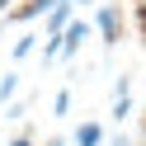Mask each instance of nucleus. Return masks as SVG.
Masks as SVG:
<instances>
[{
  "mask_svg": "<svg viewBox=\"0 0 146 146\" xmlns=\"http://www.w3.org/2000/svg\"><path fill=\"white\" fill-rule=\"evenodd\" d=\"M90 33H94V29H90L85 19H66V29L57 33V47H61L57 57H76V52L85 47V38H90Z\"/></svg>",
  "mask_w": 146,
  "mask_h": 146,
  "instance_id": "1",
  "label": "nucleus"
},
{
  "mask_svg": "<svg viewBox=\"0 0 146 146\" xmlns=\"http://www.w3.org/2000/svg\"><path fill=\"white\" fill-rule=\"evenodd\" d=\"M94 29H99V38H104L108 47H118V42H123V10H118V5H104L99 19H94Z\"/></svg>",
  "mask_w": 146,
  "mask_h": 146,
  "instance_id": "2",
  "label": "nucleus"
},
{
  "mask_svg": "<svg viewBox=\"0 0 146 146\" xmlns=\"http://www.w3.org/2000/svg\"><path fill=\"white\" fill-rule=\"evenodd\" d=\"M71 10H76L71 0H57V5H52V10L42 14V19H47V24H42V38H57V33L66 29V19H71Z\"/></svg>",
  "mask_w": 146,
  "mask_h": 146,
  "instance_id": "3",
  "label": "nucleus"
},
{
  "mask_svg": "<svg viewBox=\"0 0 146 146\" xmlns=\"http://www.w3.org/2000/svg\"><path fill=\"white\" fill-rule=\"evenodd\" d=\"M99 141H104V127L99 123H80L76 127V146H99Z\"/></svg>",
  "mask_w": 146,
  "mask_h": 146,
  "instance_id": "4",
  "label": "nucleus"
},
{
  "mask_svg": "<svg viewBox=\"0 0 146 146\" xmlns=\"http://www.w3.org/2000/svg\"><path fill=\"white\" fill-rule=\"evenodd\" d=\"M33 47H38V33H24V38L14 42V52H10V57H14V61H24V57H29Z\"/></svg>",
  "mask_w": 146,
  "mask_h": 146,
  "instance_id": "5",
  "label": "nucleus"
},
{
  "mask_svg": "<svg viewBox=\"0 0 146 146\" xmlns=\"http://www.w3.org/2000/svg\"><path fill=\"white\" fill-rule=\"evenodd\" d=\"M14 94H19V76H14V71H10V76L0 80V104H10Z\"/></svg>",
  "mask_w": 146,
  "mask_h": 146,
  "instance_id": "6",
  "label": "nucleus"
},
{
  "mask_svg": "<svg viewBox=\"0 0 146 146\" xmlns=\"http://www.w3.org/2000/svg\"><path fill=\"white\" fill-rule=\"evenodd\" d=\"M71 113V90H57V99H52V118H66Z\"/></svg>",
  "mask_w": 146,
  "mask_h": 146,
  "instance_id": "7",
  "label": "nucleus"
},
{
  "mask_svg": "<svg viewBox=\"0 0 146 146\" xmlns=\"http://www.w3.org/2000/svg\"><path fill=\"white\" fill-rule=\"evenodd\" d=\"M127 113H132V99H127V90H123V94H113V118L123 123Z\"/></svg>",
  "mask_w": 146,
  "mask_h": 146,
  "instance_id": "8",
  "label": "nucleus"
},
{
  "mask_svg": "<svg viewBox=\"0 0 146 146\" xmlns=\"http://www.w3.org/2000/svg\"><path fill=\"white\" fill-rule=\"evenodd\" d=\"M29 113V104H24V99H10V108H5V118H24Z\"/></svg>",
  "mask_w": 146,
  "mask_h": 146,
  "instance_id": "9",
  "label": "nucleus"
},
{
  "mask_svg": "<svg viewBox=\"0 0 146 146\" xmlns=\"http://www.w3.org/2000/svg\"><path fill=\"white\" fill-rule=\"evenodd\" d=\"M10 5H14V0H0V14H5V10H10Z\"/></svg>",
  "mask_w": 146,
  "mask_h": 146,
  "instance_id": "10",
  "label": "nucleus"
},
{
  "mask_svg": "<svg viewBox=\"0 0 146 146\" xmlns=\"http://www.w3.org/2000/svg\"><path fill=\"white\" fill-rule=\"evenodd\" d=\"M71 5H90V0H71Z\"/></svg>",
  "mask_w": 146,
  "mask_h": 146,
  "instance_id": "11",
  "label": "nucleus"
},
{
  "mask_svg": "<svg viewBox=\"0 0 146 146\" xmlns=\"http://www.w3.org/2000/svg\"><path fill=\"white\" fill-rule=\"evenodd\" d=\"M137 10H141V14H146V0H141V5H137Z\"/></svg>",
  "mask_w": 146,
  "mask_h": 146,
  "instance_id": "12",
  "label": "nucleus"
}]
</instances>
